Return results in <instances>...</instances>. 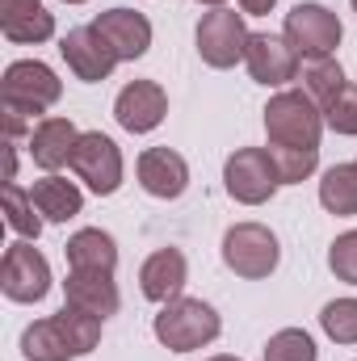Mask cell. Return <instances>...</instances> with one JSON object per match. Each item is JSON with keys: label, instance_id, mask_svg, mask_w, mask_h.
<instances>
[{"label": "cell", "instance_id": "obj_1", "mask_svg": "<svg viewBox=\"0 0 357 361\" xmlns=\"http://www.w3.org/2000/svg\"><path fill=\"white\" fill-rule=\"evenodd\" d=\"M101 324L105 319H97L89 311H76V307L63 302L59 315L38 319V324H30L21 332V353H25V361H76L97 349Z\"/></svg>", "mask_w": 357, "mask_h": 361}, {"label": "cell", "instance_id": "obj_2", "mask_svg": "<svg viewBox=\"0 0 357 361\" xmlns=\"http://www.w3.org/2000/svg\"><path fill=\"white\" fill-rule=\"evenodd\" d=\"M152 332H156V341H160L164 349H173V353H193V349L210 345V341L223 332V319H219V311H214L210 302H202V298H181L177 294V298H169V302L160 307Z\"/></svg>", "mask_w": 357, "mask_h": 361}, {"label": "cell", "instance_id": "obj_3", "mask_svg": "<svg viewBox=\"0 0 357 361\" xmlns=\"http://www.w3.org/2000/svg\"><path fill=\"white\" fill-rule=\"evenodd\" d=\"M265 130H269V147H320L324 109L311 101L307 89H286L277 97H269Z\"/></svg>", "mask_w": 357, "mask_h": 361}, {"label": "cell", "instance_id": "obj_4", "mask_svg": "<svg viewBox=\"0 0 357 361\" xmlns=\"http://www.w3.org/2000/svg\"><path fill=\"white\" fill-rule=\"evenodd\" d=\"M59 92H63L59 76L38 59H17L4 72V109L8 114H21V118L47 114L59 101Z\"/></svg>", "mask_w": 357, "mask_h": 361}, {"label": "cell", "instance_id": "obj_5", "mask_svg": "<svg viewBox=\"0 0 357 361\" xmlns=\"http://www.w3.org/2000/svg\"><path fill=\"white\" fill-rule=\"evenodd\" d=\"M282 34L290 38V47H294L303 59H324V55H332V51L341 47L345 25H341V17H337L328 4L303 0V4H294V8L286 13V30H282Z\"/></svg>", "mask_w": 357, "mask_h": 361}, {"label": "cell", "instance_id": "obj_6", "mask_svg": "<svg viewBox=\"0 0 357 361\" xmlns=\"http://www.w3.org/2000/svg\"><path fill=\"white\" fill-rule=\"evenodd\" d=\"M282 261V248H277V235L261 227V223H236L227 235H223V265L248 281L269 277Z\"/></svg>", "mask_w": 357, "mask_h": 361}, {"label": "cell", "instance_id": "obj_7", "mask_svg": "<svg viewBox=\"0 0 357 361\" xmlns=\"http://www.w3.org/2000/svg\"><path fill=\"white\" fill-rule=\"evenodd\" d=\"M223 180H227V193H231L236 202H244V206H261V202H269V197L277 193V185H282L269 147H240V152L227 160Z\"/></svg>", "mask_w": 357, "mask_h": 361}, {"label": "cell", "instance_id": "obj_8", "mask_svg": "<svg viewBox=\"0 0 357 361\" xmlns=\"http://www.w3.org/2000/svg\"><path fill=\"white\" fill-rule=\"evenodd\" d=\"M248 47V30H244V13L231 8H210L198 21V55L210 68H236L244 59Z\"/></svg>", "mask_w": 357, "mask_h": 361}, {"label": "cell", "instance_id": "obj_9", "mask_svg": "<svg viewBox=\"0 0 357 361\" xmlns=\"http://www.w3.org/2000/svg\"><path fill=\"white\" fill-rule=\"evenodd\" d=\"M72 173L101 197L118 193V185H122V152H118V143L109 135H101V130H85L76 152H72Z\"/></svg>", "mask_w": 357, "mask_h": 361}, {"label": "cell", "instance_id": "obj_10", "mask_svg": "<svg viewBox=\"0 0 357 361\" xmlns=\"http://www.w3.org/2000/svg\"><path fill=\"white\" fill-rule=\"evenodd\" d=\"M0 290L13 302H42L47 298V290H51V265H47V257L30 240L13 244L4 252V261H0Z\"/></svg>", "mask_w": 357, "mask_h": 361}, {"label": "cell", "instance_id": "obj_11", "mask_svg": "<svg viewBox=\"0 0 357 361\" xmlns=\"http://www.w3.org/2000/svg\"><path fill=\"white\" fill-rule=\"evenodd\" d=\"M59 55L68 59L72 76H76V80H85V85L109 80V72L122 63L97 25H76V30H68V34H63V42H59Z\"/></svg>", "mask_w": 357, "mask_h": 361}, {"label": "cell", "instance_id": "obj_12", "mask_svg": "<svg viewBox=\"0 0 357 361\" xmlns=\"http://www.w3.org/2000/svg\"><path fill=\"white\" fill-rule=\"evenodd\" d=\"M244 63H248V76L265 89L290 85L298 76V51L290 47L286 34H248Z\"/></svg>", "mask_w": 357, "mask_h": 361}, {"label": "cell", "instance_id": "obj_13", "mask_svg": "<svg viewBox=\"0 0 357 361\" xmlns=\"http://www.w3.org/2000/svg\"><path fill=\"white\" fill-rule=\"evenodd\" d=\"M164 114H169V92L160 89L156 80H131L126 89L118 92V101H114V118L131 135L156 130L164 122Z\"/></svg>", "mask_w": 357, "mask_h": 361}, {"label": "cell", "instance_id": "obj_14", "mask_svg": "<svg viewBox=\"0 0 357 361\" xmlns=\"http://www.w3.org/2000/svg\"><path fill=\"white\" fill-rule=\"evenodd\" d=\"M139 185L152 197H164V202L181 197L189 189V164H185V156L173 152V147H147L139 156Z\"/></svg>", "mask_w": 357, "mask_h": 361}, {"label": "cell", "instance_id": "obj_15", "mask_svg": "<svg viewBox=\"0 0 357 361\" xmlns=\"http://www.w3.org/2000/svg\"><path fill=\"white\" fill-rule=\"evenodd\" d=\"M92 25L105 34V42L114 47L118 59H143L147 47H152V21L143 13H135V8H109Z\"/></svg>", "mask_w": 357, "mask_h": 361}, {"label": "cell", "instance_id": "obj_16", "mask_svg": "<svg viewBox=\"0 0 357 361\" xmlns=\"http://www.w3.org/2000/svg\"><path fill=\"white\" fill-rule=\"evenodd\" d=\"M76 143H80V130H76L68 118H42V122L30 130V156H34V164L47 169V173L72 164Z\"/></svg>", "mask_w": 357, "mask_h": 361}, {"label": "cell", "instance_id": "obj_17", "mask_svg": "<svg viewBox=\"0 0 357 361\" xmlns=\"http://www.w3.org/2000/svg\"><path fill=\"white\" fill-rule=\"evenodd\" d=\"M63 294H68V307L76 311H89L97 319H109L118 311V286H114V273H89V269H72L63 281Z\"/></svg>", "mask_w": 357, "mask_h": 361}, {"label": "cell", "instance_id": "obj_18", "mask_svg": "<svg viewBox=\"0 0 357 361\" xmlns=\"http://www.w3.org/2000/svg\"><path fill=\"white\" fill-rule=\"evenodd\" d=\"M0 30L8 42H47L55 34V17L42 0H0Z\"/></svg>", "mask_w": 357, "mask_h": 361}, {"label": "cell", "instance_id": "obj_19", "mask_svg": "<svg viewBox=\"0 0 357 361\" xmlns=\"http://www.w3.org/2000/svg\"><path fill=\"white\" fill-rule=\"evenodd\" d=\"M185 277H189L185 257H181L177 248H160V252H152V257L143 261V269H139V286H143V294H147L152 302H169V298H177L181 294Z\"/></svg>", "mask_w": 357, "mask_h": 361}, {"label": "cell", "instance_id": "obj_20", "mask_svg": "<svg viewBox=\"0 0 357 361\" xmlns=\"http://www.w3.org/2000/svg\"><path fill=\"white\" fill-rule=\"evenodd\" d=\"M68 269H89V273H114L118 269V248L101 227H85L63 244Z\"/></svg>", "mask_w": 357, "mask_h": 361}, {"label": "cell", "instance_id": "obj_21", "mask_svg": "<svg viewBox=\"0 0 357 361\" xmlns=\"http://www.w3.org/2000/svg\"><path fill=\"white\" fill-rule=\"evenodd\" d=\"M30 197H34V206H38V214L42 219H51V223H68V219H76L80 214V206H85V193L72 185L68 177H42L30 185Z\"/></svg>", "mask_w": 357, "mask_h": 361}, {"label": "cell", "instance_id": "obj_22", "mask_svg": "<svg viewBox=\"0 0 357 361\" xmlns=\"http://www.w3.org/2000/svg\"><path fill=\"white\" fill-rule=\"evenodd\" d=\"M320 202L332 214H357V164H332L320 180Z\"/></svg>", "mask_w": 357, "mask_h": 361}, {"label": "cell", "instance_id": "obj_23", "mask_svg": "<svg viewBox=\"0 0 357 361\" xmlns=\"http://www.w3.org/2000/svg\"><path fill=\"white\" fill-rule=\"evenodd\" d=\"M298 76H303V89L311 92V101H315L320 109H324V105H328L341 89H345V85H349V80H345V68H341L332 55H324V59H307Z\"/></svg>", "mask_w": 357, "mask_h": 361}, {"label": "cell", "instance_id": "obj_24", "mask_svg": "<svg viewBox=\"0 0 357 361\" xmlns=\"http://www.w3.org/2000/svg\"><path fill=\"white\" fill-rule=\"evenodd\" d=\"M0 202H4V223H8L21 240H38V235H42V219L34 214L38 206H34V197H30L17 180L4 185V197H0Z\"/></svg>", "mask_w": 357, "mask_h": 361}, {"label": "cell", "instance_id": "obj_25", "mask_svg": "<svg viewBox=\"0 0 357 361\" xmlns=\"http://www.w3.org/2000/svg\"><path fill=\"white\" fill-rule=\"evenodd\" d=\"M269 156H273V169H277L282 185L307 180L320 164V147H269Z\"/></svg>", "mask_w": 357, "mask_h": 361}, {"label": "cell", "instance_id": "obj_26", "mask_svg": "<svg viewBox=\"0 0 357 361\" xmlns=\"http://www.w3.org/2000/svg\"><path fill=\"white\" fill-rule=\"evenodd\" d=\"M320 324L337 345H357V298H332L320 311Z\"/></svg>", "mask_w": 357, "mask_h": 361}, {"label": "cell", "instance_id": "obj_27", "mask_svg": "<svg viewBox=\"0 0 357 361\" xmlns=\"http://www.w3.org/2000/svg\"><path fill=\"white\" fill-rule=\"evenodd\" d=\"M265 361H315V341L303 328H282L269 336Z\"/></svg>", "mask_w": 357, "mask_h": 361}, {"label": "cell", "instance_id": "obj_28", "mask_svg": "<svg viewBox=\"0 0 357 361\" xmlns=\"http://www.w3.org/2000/svg\"><path fill=\"white\" fill-rule=\"evenodd\" d=\"M324 126H332L337 135H357V85H345L324 105Z\"/></svg>", "mask_w": 357, "mask_h": 361}, {"label": "cell", "instance_id": "obj_29", "mask_svg": "<svg viewBox=\"0 0 357 361\" xmlns=\"http://www.w3.org/2000/svg\"><path fill=\"white\" fill-rule=\"evenodd\" d=\"M328 269L337 273L341 281L357 286V231H345V235L332 240V248H328Z\"/></svg>", "mask_w": 357, "mask_h": 361}, {"label": "cell", "instance_id": "obj_30", "mask_svg": "<svg viewBox=\"0 0 357 361\" xmlns=\"http://www.w3.org/2000/svg\"><path fill=\"white\" fill-rule=\"evenodd\" d=\"M273 4H277V0H240V8H244L248 17H265Z\"/></svg>", "mask_w": 357, "mask_h": 361}, {"label": "cell", "instance_id": "obj_31", "mask_svg": "<svg viewBox=\"0 0 357 361\" xmlns=\"http://www.w3.org/2000/svg\"><path fill=\"white\" fill-rule=\"evenodd\" d=\"M198 4H210V8H223V0H198Z\"/></svg>", "mask_w": 357, "mask_h": 361}, {"label": "cell", "instance_id": "obj_32", "mask_svg": "<svg viewBox=\"0 0 357 361\" xmlns=\"http://www.w3.org/2000/svg\"><path fill=\"white\" fill-rule=\"evenodd\" d=\"M206 361H240V357H206Z\"/></svg>", "mask_w": 357, "mask_h": 361}, {"label": "cell", "instance_id": "obj_33", "mask_svg": "<svg viewBox=\"0 0 357 361\" xmlns=\"http://www.w3.org/2000/svg\"><path fill=\"white\" fill-rule=\"evenodd\" d=\"M68 4H85V0H68Z\"/></svg>", "mask_w": 357, "mask_h": 361}, {"label": "cell", "instance_id": "obj_34", "mask_svg": "<svg viewBox=\"0 0 357 361\" xmlns=\"http://www.w3.org/2000/svg\"><path fill=\"white\" fill-rule=\"evenodd\" d=\"M353 13H357V0H353Z\"/></svg>", "mask_w": 357, "mask_h": 361}]
</instances>
